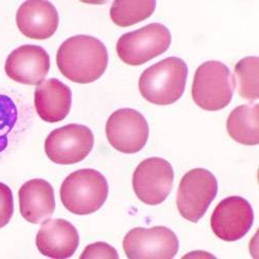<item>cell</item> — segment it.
<instances>
[{
    "mask_svg": "<svg viewBox=\"0 0 259 259\" xmlns=\"http://www.w3.org/2000/svg\"><path fill=\"white\" fill-rule=\"evenodd\" d=\"M60 73L69 80L88 84L100 79L108 67V51L97 37L75 35L64 40L56 56Z\"/></svg>",
    "mask_w": 259,
    "mask_h": 259,
    "instance_id": "obj_1",
    "label": "cell"
},
{
    "mask_svg": "<svg viewBox=\"0 0 259 259\" xmlns=\"http://www.w3.org/2000/svg\"><path fill=\"white\" fill-rule=\"evenodd\" d=\"M188 67L179 57H168L146 69L139 79L141 96L156 105L179 101L186 89Z\"/></svg>",
    "mask_w": 259,
    "mask_h": 259,
    "instance_id": "obj_2",
    "label": "cell"
},
{
    "mask_svg": "<svg viewBox=\"0 0 259 259\" xmlns=\"http://www.w3.org/2000/svg\"><path fill=\"white\" fill-rule=\"evenodd\" d=\"M108 193V182L102 174L95 169H80L63 181L60 199L69 211L83 215L99 210Z\"/></svg>",
    "mask_w": 259,
    "mask_h": 259,
    "instance_id": "obj_3",
    "label": "cell"
},
{
    "mask_svg": "<svg viewBox=\"0 0 259 259\" xmlns=\"http://www.w3.org/2000/svg\"><path fill=\"white\" fill-rule=\"evenodd\" d=\"M234 88V78L226 64L209 60L196 70L192 86V98L201 109L218 111L230 104Z\"/></svg>",
    "mask_w": 259,
    "mask_h": 259,
    "instance_id": "obj_4",
    "label": "cell"
},
{
    "mask_svg": "<svg viewBox=\"0 0 259 259\" xmlns=\"http://www.w3.org/2000/svg\"><path fill=\"white\" fill-rule=\"evenodd\" d=\"M218 182L210 171L195 168L183 177L178 190L177 205L186 220L197 223L217 196Z\"/></svg>",
    "mask_w": 259,
    "mask_h": 259,
    "instance_id": "obj_5",
    "label": "cell"
},
{
    "mask_svg": "<svg viewBox=\"0 0 259 259\" xmlns=\"http://www.w3.org/2000/svg\"><path fill=\"white\" fill-rule=\"evenodd\" d=\"M171 44L169 29L160 23L148 24L122 34L116 44L119 58L130 66H141L163 53Z\"/></svg>",
    "mask_w": 259,
    "mask_h": 259,
    "instance_id": "obj_6",
    "label": "cell"
},
{
    "mask_svg": "<svg viewBox=\"0 0 259 259\" xmlns=\"http://www.w3.org/2000/svg\"><path fill=\"white\" fill-rule=\"evenodd\" d=\"M94 142L95 137L90 127L71 123L50 133L45 141V152L56 164L72 165L90 155Z\"/></svg>",
    "mask_w": 259,
    "mask_h": 259,
    "instance_id": "obj_7",
    "label": "cell"
},
{
    "mask_svg": "<svg viewBox=\"0 0 259 259\" xmlns=\"http://www.w3.org/2000/svg\"><path fill=\"white\" fill-rule=\"evenodd\" d=\"M180 248L177 234L165 226L137 227L123 239V249L130 259H171Z\"/></svg>",
    "mask_w": 259,
    "mask_h": 259,
    "instance_id": "obj_8",
    "label": "cell"
},
{
    "mask_svg": "<svg viewBox=\"0 0 259 259\" xmlns=\"http://www.w3.org/2000/svg\"><path fill=\"white\" fill-rule=\"evenodd\" d=\"M175 171L162 158L142 161L133 175V189L138 199L149 205H158L166 200L174 187Z\"/></svg>",
    "mask_w": 259,
    "mask_h": 259,
    "instance_id": "obj_9",
    "label": "cell"
},
{
    "mask_svg": "<svg viewBox=\"0 0 259 259\" xmlns=\"http://www.w3.org/2000/svg\"><path fill=\"white\" fill-rule=\"evenodd\" d=\"M109 143L120 153L135 154L145 146L149 127L145 117L137 110L123 108L116 110L106 123Z\"/></svg>",
    "mask_w": 259,
    "mask_h": 259,
    "instance_id": "obj_10",
    "label": "cell"
},
{
    "mask_svg": "<svg viewBox=\"0 0 259 259\" xmlns=\"http://www.w3.org/2000/svg\"><path fill=\"white\" fill-rule=\"evenodd\" d=\"M253 221L254 212L251 204L243 197L231 196L215 206L210 218V226L219 239L235 242L249 232Z\"/></svg>",
    "mask_w": 259,
    "mask_h": 259,
    "instance_id": "obj_11",
    "label": "cell"
},
{
    "mask_svg": "<svg viewBox=\"0 0 259 259\" xmlns=\"http://www.w3.org/2000/svg\"><path fill=\"white\" fill-rule=\"evenodd\" d=\"M5 69L7 75L16 82L39 85L50 70V57L44 48L24 45L9 55Z\"/></svg>",
    "mask_w": 259,
    "mask_h": 259,
    "instance_id": "obj_12",
    "label": "cell"
},
{
    "mask_svg": "<svg viewBox=\"0 0 259 259\" xmlns=\"http://www.w3.org/2000/svg\"><path fill=\"white\" fill-rule=\"evenodd\" d=\"M79 241L75 226L63 219H48L42 222L35 239L38 251L54 259L72 257L78 249Z\"/></svg>",
    "mask_w": 259,
    "mask_h": 259,
    "instance_id": "obj_13",
    "label": "cell"
},
{
    "mask_svg": "<svg viewBox=\"0 0 259 259\" xmlns=\"http://www.w3.org/2000/svg\"><path fill=\"white\" fill-rule=\"evenodd\" d=\"M17 26L25 36L33 39H47L57 30L59 17L55 7L45 0H29L20 6Z\"/></svg>",
    "mask_w": 259,
    "mask_h": 259,
    "instance_id": "obj_14",
    "label": "cell"
},
{
    "mask_svg": "<svg viewBox=\"0 0 259 259\" xmlns=\"http://www.w3.org/2000/svg\"><path fill=\"white\" fill-rule=\"evenodd\" d=\"M34 106L42 120L47 122L61 121L71 110V89L55 78L42 81L37 85L34 93Z\"/></svg>",
    "mask_w": 259,
    "mask_h": 259,
    "instance_id": "obj_15",
    "label": "cell"
},
{
    "mask_svg": "<svg viewBox=\"0 0 259 259\" xmlns=\"http://www.w3.org/2000/svg\"><path fill=\"white\" fill-rule=\"evenodd\" d=\"M19 202L22 217L30 223L38 224L54 212V190L45 180L28 181L19 190Z\"/></svg>",
    "mask_w": 259,
    "mask_h": 259,
    "instance_id": "obj_16",
    "label": "cell"
},
{
    "mask_svg": "<svg viewBox=\"0 0 259 259\" xmlns=\"http://www.w3.org/2000/svg\"><path fill=\"white\" fill-rule=\"evenodd\" d=\"M258 103L246 104L233 109L227 119V132L236 142L244 145L259 143Z\"/></svg>",
    "mask_w": 259,
    "mask_h": 259,
    "instance_id": "obj_17",
    "label": "cell"
},
{
    "mask_svg": "<svg viewBox=\"0 0 259 259\" xmlns=\"http://www.w3.org/2000/svg\"><path fill=\"white\" fill-rule=\"evenodd\" d=\"M155 0H116L110 9L113 23L128 27L146 20L156 10Z\"/></svg>",
    "mask_w": 259,
    "mask_h": 259,
    "instance_id": "obj_18",
    "label": "cell"
},
{
    "mask_svg": "<svg viewBox=\"0 0 259 259\" xmlns=\"http://www.w3.org/2000/svg\"><path fill=\"white\" fill-rule=\"evenodd\" d=\"M258 63V57L250 56L240 60L234 68L233 78L237 86V92L241 98L250 102L259 98Z\"/></svg>",
    "mask_w": 259,
    "mask_h": 259,
    "instance_id": "obj_19",
    "label": "cell"
},
{
    "mask_svg": "<svg viewBox=\"0 0 259 259\" xmlns=\"http://www.w3.org/2000/svg\"><path fill=\"white\" fill-rule=\"evenodd\" d=\"M18 117L17 107L7 96L0 95V153L8 146V134L12 131Z\"/></svg>",
    "mask_w": 259,
    "mask_h": 259,
    "instance_id": "obj_20",
    "label": "cell"
},
{
    "mask_svg": "<svg viewBox=\"0 0 259 259\" xmlns=\"http://www.w3.org/2000/svg\"><path fill=\"white\" fill-rule=\"evenodd\" d=\"M14 213V198L9 186L0 183V228L11 221Z\"/></svg>",
    "mask_w": 259,
    "mask_h": 259,
    "instance_id": "obj_21",
    "label": "cell"
},
{
    "mask_svg": "<svg viewBox=\"0 0 259 259\" xmlns=\"http://www.w3.org/2000/svg\"><path fill=\"white\" fill-rule=\"evenodd\" d=\"M118 254L116 250L106 243L99 242L92 245H89L81 254V259L86 258H111V259H118Z\"/></svg>",
    "mask_w": 259,
    "mask_h": 259,
    "instance_id": "obj_22",
    "label": "cell"
}]
</instances>
